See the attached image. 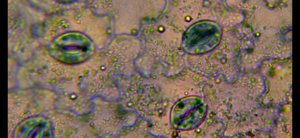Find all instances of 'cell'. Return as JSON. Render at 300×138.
<instances>
[{
	"label": "cell",
	"mask_w": 300,
	"mask_h": 138,
	"mask_svg": "<svg viewBox=\"0 0 300 138\" xmlns=\"http://www.w3.org/2000/svg\"><path fill=\"white\" fill-rule=\"evenodd\" d=\"M188 28L184 37V46L188 53L200 54L213 49L219 43L221 36L219 26L214 22L202 21Z\"/></svg>",
	"instance_id": "cell-1"
},
{
	"label": "cell",
	"mask_w": 300,
	"mask_h": 138,
	"mask_svg": "<svg viewBox=\"0 0 300 138\" xmlns=\"http://www.w3.org/2000/svg\"><path fill=\"white\" fill-rule=\"evenodd\" d=\"M180 113L178 125L189 130L195 128L202 123L205 117L207 108L200 98L190 96L184 99L178 105Z\"/></svg>",
	"instance_id": "cell-2"
}]
</instances>
